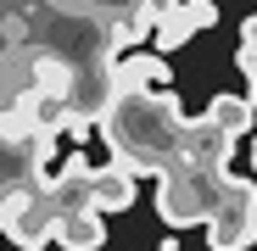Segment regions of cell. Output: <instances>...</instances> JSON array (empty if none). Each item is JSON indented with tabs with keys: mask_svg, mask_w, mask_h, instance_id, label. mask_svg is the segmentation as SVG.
<instances>
[{
	"mask_svg": "<svg viewBox=\"0 0 257 251\" xmlns=\"http://www.w3.org/2000/svg\"><path fill=\"white\" fill-rule=\"evenodd\" d=\"M251 117H257V106L246 95H212V106H207V123L218 134H229V140H246L251 134Z\"/></svg>",
	"mask_w": 257,
	"mask_h": 251,
	"instance_id": "cell-11",
	"label": "cell"
},
{
	"mask_svg": "<svg viewBox=\"0 0 257 251\" xmlns=\"http://www.w3.org/2000/svg\"><path fill=\"white\" fill-rule=\"evenodd\" d=\"M235 67H240V78H246V101L257 106V45H240V51H235Z\"/></svg>",
	"mask_w": 257,
	"mask_h": 251,
	"instance_id": "cell-12",
	"label": "cell"
},
{
	"mask_svg": "<svg viewBox=\"0 0 257 251\" xmlns=\"http://www.w3.org/2000/svg\"><path fill=\"white\" fill-rule=\"evenodd\" d=\"M201 223H207V245L212 251H251L257 245V184L229 173Z\"/></svg>",
	"mask_w": 257,
	"mask_h": 251,
	"instance_id": "cell-3",
	"label": "cell"
},
{
	"mask_svg": "<svg viewBox=\"0 0 257 251\" xmlns=\"http://www.w3.org/2000/svg\"><path fill=\"white\" fill-rule=\"evenodd\" d=\"M73 6L112 17V45H135V39L151 34L157 12H162V6H174V0H73Z\"/></svg>",
	"mask_w": 257,
	"mask_h": 251,
	"instance_id": "cell-6",
	"label": "cell"
},
{
	"mask_svg": "<svg viewBox=\"0 0 257 251\" xmlns=\"http://www.w3.org/2000/svg\"><path fill=\"white\" fill-rule=\"evenodd\" d=\"M95 123L128 173H162L196 145V117H185V106L162 90H106Z\"/></svg>",
	"mask_w": 257,
	"mask_h": 251,
	"instance_id": "cell-1",
	"label": "cell"
},
{
	"mask_svg": "<svg viewBox=\"0 0 257 251\" xmlns=\"http://www.w3.org/2000/svg\"><path fill=\"white\" fill-rule=\"evenodd\" d=\"M168 78H174V67L162 51H135L106 62V90H168Z\"/></svg>",
	"mask_w": 257,
	"mask_h": 251,
	"instance_id": "cell-7",
	"label": "cell"
},
{
	"mask_svg": "<svg viewBox=\"0 0 257 251\" xmlns=\"http://www.w3.org/2000/svg\"><path fill=\"white\" fill-rule=\"evenodd\" d=\"M251 167H257V134H251Z\"/></svg>",
	"mask_w": 257,
	"mask_h": 251,
	"instance_id": "cell-14",
	"label": "cell"
},
{
	"mask_svg": "<svg viewBox=\"0 0 257 251\" xmlns=\"http://www.w3.org/2000/svg\"><path fill=\"white\" fill-rule=\"evenodd\" d=\"M56 229V206L39 184H17L6 201H0V234H12V245L23 251H45Z\"/></svg>",
	"mask_w": 257,
	"mask_h": 251,
	"instance_id": "cell-4",
	"label": "cell"
},
{
	"mask_svg": "<svg viewBox=\"0 0 257 251\" xmlns=\"http://www.w3.org/2000/svg\"><path fill=\"white\" fill-rule=\"evenodd\" d=\"M28 73H34V84H28V90H39V95H56V101H73V67H67L62 56H51V51H34V56H28Z\"/></svg>",
	"mask_w": 257,
	"mask_h": 251,
	"instance_id": "cell-10",
	"label": "cell"
},
{
	"mask_svg": "<svg viewBox=\"0 0 257 251\" xmlns=\"http://www.w3.org/2000/svg\"><path fill=\"white\" fill-rule=\"evenodd\" d=\"M240 45H257V12H251L246 23H240Z\"/></svg>",
	"mask_w": 257,
	"mask_h": 251,
	"instance_id": "cell-13",
	"label": "cell"
},
{
	"mask_svg": "<svg viewBox=\"0 0 257 251\" xmlns=\"http://www.w3.org/2000/svg\"><path fill=\"white\" fill-rule=\"evenodd\" d=\"M212 23H218V6H212V0H174V6L157 12L151 45H157V51H179L190 34H207Z\"/></svg>",
	"mask_w": 257,
	"mask_h": 251,
	"instance_id": "cell-5",
	"label": "cell"
},
{
	"mask_svg": "<svg viewBox=\"0 0 257 251\" xmlns=\"http://www.w3.org/2000/svg\"><path fill=\"white\" fill-rule=\"evenodd\" d=\"M229 151H235V140L218 134L207 117H196L190 156L157 173V212H162L168 229H190L212 212V201H218V190L229 179Z\"/></svg>",
	"mask_w": 257,
	"mask_h": 251,
	"instance_id": "cell-2",
	"label": "cell"
},
{
	"mask_svg": "<svg viewBox=\"0 0 257 251\" xmlns=\"http://www.w3.org/2000/svg\"><path fill=\"white\" fill-rule=\"evenodd\" d=\"M135 173H128L123 162H112V167H95L90 173V206L106 218V212H128V206H135Z\"/></svg>",
	"mask_w": 257,
	"mask_h": 251,
	"instance_id": "cell-8",
	"label": "cell"
},
{
	"mask_svg": "<svg viewBox=\"0 0 257 251\" xmlns=\"http://www.w3.org/2000/svg\"><path fill=\"white\" fill-rule=\"evenodd\" d=\"M51 240H56L62 251H101V245H106V218L90 212V206H78V212H56Z\"/></svg>",
	"mask_w": 257,
	"mask_h": 251,
	"instance_id": "cell-9",
	"label": "cell"
}]
</instances>
